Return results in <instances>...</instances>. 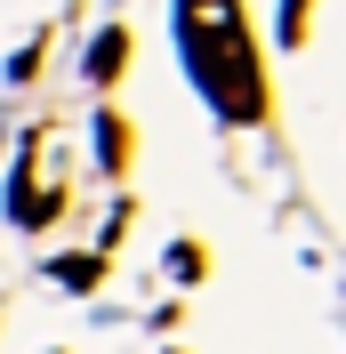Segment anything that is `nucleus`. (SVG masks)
<instances>
[{
  "instance_id": "1",
  "label": "nucleus",
  "mask_w": 346,
  "mask_h": 354,
  "mask_svg": "<svg viewBox=\"0 0 346 354\" xmlns=\"http://www.w3.org/2000/svg\"><path fill=\"white\" fill-rule=\"evenodd\" d=\"M177 41H185V65H194L201 97H210L226 121H258L266 88H258V57L242 41L234 0H177Z\"/></svg>"
},
{
  "instance_id": "2",
  "label": "nucleus",
  "mask_w": 346,
  "mask_h": 354,
  "mask_svg": "<svg viewBox=\"0 0 346 354\" xmlns=\"http://www.w3.org/2000/svg\"><path fill=\"white\" fill-rule=\"evenodd\" d=\"M121 57H129V32H121V24H113V32H97V41H89V81H113V73H121Z\"/></svg>"
},
{
  "instance_id": "3",
  "label": "nucleus",
  "mask_w": 346,
  "mask_h": 354,
  "mask_svg": "<svg viewBox=\"0 0 346 354\" xmlns=\"http://www.w3.org/2000/svg\"><path fill=\"white\" fill-rule=\"evenodd\" d=\"M97 274H105V258H57V282L65 290H97Z\"/></svg>"
},
{
  "instance_id": "4",
  "label": "nucleus",
  "mask_w": 346,
  "mask_h": 354,
  "mask_svg": "<svg viewBox=\"0 0 346 354\" xmlns=\"http://www.w3.org/2000/svg\"><path fill=\"white\" fill-rule=\"evenodd\" d=\"M97 153H105V169H121V121H97Z\"/></svg>"
},
{
  "instance_id": "5",
  "label": "nucleus",
  "mask_w": 346,
  "mask_h": 354,
  "mask_svg": "<svg viewBox=\"0 0 346 354\" xmlns=\"http://www.w3.org/2000/svg\"><path fill=\"white\" fill-rule=\"evenodd\" d=\"M170 274H177V282H194V274H201V250L177 242V250H170Z\"/></svg>"
}]
</instances>
